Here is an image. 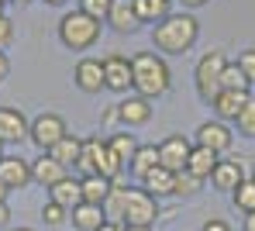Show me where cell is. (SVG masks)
<instances>
[{
  "instance_id": "6da1fadb",
  "label": "cell",
  "mask_w": 255,
  "mask_h": 231,
  "mask_svg": "<svg viewBox=\"0 0 255 231\" xmlns=\"http://www.w3.org/2000/svg\"><path fill=\"white\" fill-rule=\"evenodd\" d=\"M197 38H200V24L193 14H169L152 28V45L159 52H169V55L190 52L197 45Z\"/></svg>"
},
{
  "instance_id": "7a4b0ae2",
  "label": "cell",
  "mask_w": 255,
  "mask_h": 231,
  "mask_svg": "<svg viewBox=\"0 0 255 231\" xmlns=\"http://www.w3.org/2000/svg\"><path fill=\"white\" fill-rule=\"evenodd\" d=\"M131 87L138 90V97H162L169 90V66L159 52H138L131 55Z\"/></svg>"
},
{
  "instance_id": "3957f363",
  "label": "cell",
  "mask_w": 255,
  "mask_h": 231,
  "mask_svg": "<svg viewBox=\"0 0 255 231\" xmlns=\"http://www.w3.org/2000/svg\"><path fill=\"white\" fill-rule=\"evenodd\" d=\"M59 42L73 52H86L100 42V21H93L83 10H69L59 21Z\"/></svg>"
},
{
  "instance_id": "277c9868",
  "label": "cell",
  "mask_w": 255,
  "mask_h": 231,
  "mask_svg": "<svg viewBox=\"0 0 255 231\" xmlns=\"http://www.w3.org/2000/svg\"><path fill=\"white\" fill-rule=\"evenodd\" d=\"M76 166L83 169V176H104V180H114V183H118V173H121L118 155L100 138H83V152H80Z\"/></svg>"
},
{
  "instance_id": "5b68a950",
  "label": "cell",
  "mask_w": 255,
  "mask_h": 231,
  "mask_svg": "<svg viewBox=\"0 0 255 231\" xmlns=\"http://www.w3.org/2000/svg\"><path fill=\"white\" fill-rule=\"evenodd\" d=\"M155 218H159V200L141 186H128L121 228H155Z\"/></svg>"
},
{
  "instance_id": "8992f818",
  "label": "cell",
  "mask_w": 255,
  "mask_h": 231,
  "mask_svg": "<svg viewBox=\"0 0 255 231\" xmlns=\"http://www.w3.org/2000/svg\"><path fill=\"white\" fill-rule=\"evenodd\" d=\"M224 66H228V55L224 52H207L197 69H193V83H197V93L211 104L214 97L221 93V76H224Z\"/></svg>"
},
{
  "instance_id": "52a82bcc",
  "label": "cell",
  "mask_w": 255,
  "mask_h": 231,
  "mask_svg": "<svg viewBox=\"0 0 255 231\" xmlns=\"http://www.w3.org/2000/svg\"><path fill=\"white\" fill-rule=\"evenodd\" d=\"M66 135H69V131H66V121H62L59 114H52V111L38 114V117L31 121V128H28V138L35 141L42 152H52Z\"/></svg>"
},
{
  "instance_id": "ba28073f",
  "label": "cell",
  "mask_w": 255,
  "mask_h": 231,
  "mask_svg": "<svg viewBox=\"0 0 255 231\" xmlns=\"http://www.w3.org/2000/svg\"><path fill=\"white\" fill-rule=\"evenodd\" d=\"M190 152H193V141L186 135H169V138L159 141V166L169 169V173H183Z\"/></svg>"
},
{
  "instance_id": "9c48e42d",
  "label": "cell",
  "mask_w": 255,
  "mask_h": 231,
  "mask_svg": "<svg viewBox=\"0 0 255 231\" xmlns=\"http://www.w3.org/2000/svg\"><path fill=\"white\" fill-rule=\"evenodd\" d=\"M104 90L128 93L131 90V59L128 55H107L104 59Z\"/></svg>"
},
{
  "instance_id": "30bf717a",
  "label": "cell",
  "mask_w": 255,
  "mask_h": 231,
  "mask_svg": "<svg viewBox=\"0 0 255 231\" xmlns=\"http://www.w3.org/2000/svg\"><path fill=\"white\" fill-rule=\"evenodd\" d=\"M231 141H235V135H231V128L224 124V121H204L200 128H197V141L193 145H204V148H211V152H217V155H224L228 148H231Z\"/></svg>"
},
{
  "instance_id": "8fae6325",
  "label": "cell",
  "mask_w": 255,
  "mask_h": 231,
  "mask_svg": "<svg viewBox=\"0 0 255 231\" xmlns=\"http://www.w3.org/2000/svg\"><path fill=\"white\" fill-rule=\"evenodd\" d=\"M255 93L252 90H221L217 97L211 100V107H214V114H217V121H235L242 111H245V104L252 100Z\"/></svg>"
},
{
  "instance_id": "7c38bea8",
  "label": "cell",
  "mask_w": 255,
  "mask_h": 231,
  "mask_svg": "<svg viewBox=\"0 0 255 231\" xmlns=\"http://www.w3.org/2000/svg\"><path fill=\"white\" fill-rule=\"evenodd\" d=\"M0 180L7 190H24L31 183V162L21 155H3L0 159Z\"/></svg>"
},
{
  "instance_id": "4fadbf2b",
  "label": "cell",
  "mask_w": 255,
  "mask_h": 231,
  "mask_svg": "<svg viewBox=\"0 0 255 231\" xmlns=\"http://www.w3.org/2000/svg\"><path fill=\"white\" fill-rule=\"evenodd\" d=\"M73 83L83 93H100L104 90V59H80L73 69Z\"/></svg>"
},
{
  "instance_id": "5bb4252c",
  "label": "cell",
  "mask_w": 255,
  "mask_h": 231,
  "mask_svg": "<svg viewBox=\"0 0 255 231\" xmlns=\"http://www.w3.org/2000/svg\"><path fill=\"white\" fill-rule=\"evenodd\" d=\"M118 114H121V124L125 128H141V124H148L152 121V100L148 97H128L118 104Z\"/></svg>"
},
{
  "instance_id": "9a60e30c",
  "label": "cell",
  "mask_w": 255,
  "mask_h": 231,
  "mask_svg": "<svg viewBox=\"0 0 255 231\" xmlns=\"http://www.w3.org/2000/svg\"><path fill=\"white\" fill-rule=\"evenodd\" d=\"M245 180V169H242V162L238 159H217V166H214L211 173V183L214 190H221V193H235V186Z\"/></svg>"
},
{
  "instance_id": "2e32d148",
  "label": "cell",
  "mask_w": 255,
  "mask_h": 231,
  "mask_svg": "<svg viewBox=\"0 0 255 231\" xmlns=\"http://www.w3.org/2000/svg\"><path fill=\"white\" fill-rule=\"evenodd\" d=\"M28 128H31V121H28L17 107H0V145H3V141L28 138Z\"/></svg>"
},
{
  "instance_id": "e0dca14e",
  "label": "cell",
  "mask_w": 255,
  "mask_h": 231,
  "mask_svg": "<svg viewBox=\"0 0 255 231\" xmlns=\"http://www.w3.org/2000/svg\"><path fill=\"white\" fill-rule=\"evenodd\" d=\"M107 24L118 31V35H131L141 21H138V10H134V0H114L111 3V14H107Z\"/></svg>"
},
{
  "instance_id": "ac0fdd59",
  "label": "cell",
  "mask_w": 255,
  "mask_h": 231,
  "mask_svg": "<svg viewBox=\"0 0 255 231\" xmlns=\"http://www.w3.org/2000/svg\"><path fill=\"white\" fill-rule=\"evenodd\" d=\"M66 176H69V173H66V166H59V162H55L52 155H45V152L31 162V183L45 186V190H48V186H55L59 180H66Z\"/></svg>"
},
{
  "instance_id": "d6986e66",
  "label": "cell",
  "mask_w": 255,
  "mask_h": 231,
  "mask_svg": "<svg viewBox=\"0 0 255 231\" xmlns=\"http://www.w3.org/2000/svg\"><path fill=\"white\" fill-rule=\"evenodd\" d=\"M69 221H73L76 231H100L107 225V214H104L100 204H76V207L69 211Z\"/></svg>"
},
{
  "instance_id": "ffe728a7",
  "label": "cell",
  "mask_w": 255,
  "mask_h": 231,
  "mask_svg": "<svg viewBox=\"0 0 255 231\" xmlns=\"http://www.w3.org/2000/svg\"><path fill=\"white\" fill-rule=\"evenodd\" d=\"M217 159H221L217 152L204 148V145H193V152H190V159H186V173H190V176H197V180L204 183V180H211Z\"/></svg>"
},
{
  "instance_id": "44dd1931",
  "label": "cell",
  "mask_w": 255,
  "mask_h": 231,
  "mask_svg": "<svg viewBox=\"0 0 255 231\" xmlns=\"http://www.w3.org/2000/svg\"><path fill=\"white\" fill-rule=\"evenodd\" d=\"M48 200H52V204H59V207H66V211H73L76 204H83V193H80V180L66 176V180H59L55 186H48Z\"/></svg>"
},
{
  "instance_id": "7402d4cb",
  "label": "cell",
  "mask_w": 255,
  "mask_h": 231,
  "mask_svg": "<svg viewBox=\"0 0 255 231\" xmlns=\"http://www.w3.org/2000/svg\"><path fill=\"white\" fill-rule=\"evenodd\" d=\"M111 190H114V180H104V176H83L80 180V193H83V204H107V197H111Z\"/></svg>"
},
{
  "instance_id": "603a6c76",
  "label": "cell",
  "mask_w": 255,
  "mask_h": 231,
  "mask_svg": "<svg viewBox=\"0 0 255 231\" xmlns=\"http://www.w3.org/2000/svg\"><path fill=\"white\" fill-rule=\"evenodd\" d=\"M172 186H176V173L162 169V166H155V169L141 180V190H148L155 200H159V197H172Z\"/></svg>"
},
{
  "instance_id": "cb8c5ba5",
  "label": "cell",
  "mask_w": 255,
  "mask_h": 231,
  "mask_svg": "<svg viewBox=\"0 0 255 231\" xmlns=\"http://www.w3.org/2000/svg\"><path fill=\"white\" fill-rule=\"evenodd\" d=\"M155 166H159V145H138V152H134V159H131V173H134V180L141 183Z\"/></svg>"
},
{
  "instance_id": "d4e9b609",
  "label": "cell",
  "mask_w": 255,
  "mask_h": 231,
  "mask_svg": "<svg viewBox=\"0 0 255 231\" xmlns=\"http://www.w3.org/2000/svg\"><path fill=\"white\" fill-rule=\"evenodd\" d=\"M134 10H138V21H141V24H145V21L159 24L162 17L172 14V0H134Z\"/></svg>"
},
{
  "instance_id": "484cf974",
  "label": "cell",
  "mask_w": 255,
  "mask_h": 231,
  "mask_svg": "<svg viewBox=\"0 0 255 231\" xmlns=\"http://www.w3.org/2000/svg\"><path fill=\"white\" fill-rule=\"evenodd\" d=\"M80 152H83V141L73 138V135H66V138L59 141L52 152H45V155H52L59 166H66V169H69V166H76V162H80Z\"/></svg>"
},
{
  "instance_id": "4316f807",
  "label": "cell",
  "mask_w": 255,
  "mask_h": 231,
  "mask_svg": "<svg viewBox=\"0 0 255 231\" xmlns=\"http://www.w3.org/2000/svg\"><path fill=\"white\" fill-rule=\"evenodd\" d=\"M231 204H235L242 214H255V176H245L242 183L235 186V193H231Z\"/></svg>"
},
{
  "instance_id": "83f0119b",
  "label": "cell",
  "mask_w": 255,
  "mask_h": 231,
  "mask_svg": "<svg viewBox=\"0 0 255 231\" xmlns=\"http://www.w3.org/2000/svg\"><path fill=\"white\" fill-rule=\"evenodd\" d=\"M107 145H111V152L118 155V162L121 166H131V159H134V152H138V141H134V135H128V131H118V135H111L107 138Z\"/></svg>"
},
{
  "instance_id": "f1b7e54d",
  "label": "cell",
  "mask_w": 255,
  "mask_h": 231,
  "mask_svg": "<svg viewBox=\"0 0 255 231\" xmlns=\"http://www.w3.org/2000/svg\"><path fill=\"white\" fill-rule=\"evenodd\" d=\"M221 90H252V83L245 80V73L238 69V62H228V66H224V76H221Z\"/></svg>"
},
{
  "instance_id": "f546056e",
  "label": "cell",
  "mask_w": 255,
  "mask_h": 231,
  "mask_svg": "<svg viewBox=\"0 0 255 231\" xmlns=\"http://www.w3.org/2000/svg\"><path fill=\"white\" fill-rule=\"evenodd\" d=\"M125 186L114 183L111 190V197H107V204H104V214H107V221H114V225H121V211H125Z\"/></svg>"
},
{
  "instance_id": "4dcf8cb0",
  "label": "cell",
  "mask_w": 255,
  "mask_h": 231,
  "mask_svg": "<svg viewBox=\"0 0 255 231\" xmlns=\"http://www.w3.org/2000/svg\"><path fill=\"white\" fill-rule=\"evenodd\" d=\"M235 128H238V135H245V138H255V97L245 104V111L235 117Z\"/></svg>"
},
{
  "instance_id": "1f68e13d",
  "label": "cell",
  "mask_w": 255,
  "mask_h": 231,
  "mask_svg": "<svg viewBox=\"0 0 255 231\" xmlns=\"http://www.w3.org/2000/svg\"><path fill=\"white\" fill-rule=\"evenodd\" d=\"M193 193H200V180H197V176H190L186 169H183V173H176L172 197H193Z\"/></svg>"
},
{
  "instance_id": "d6a6232c",
  "label": "cell",
  "mask_w": 255,
  "mask_h": 231,
  "mask_svg": "<svg viewBox=\"0 0 255 231\" xmlns=\"http://www.w3.org/2000/svg\"><path fill=\"white\" fill-rule=\"evenodd\" d=\"M111 3H114V0H80V10H83V14H90L93 21H107Z\"/></svg>"
},
{
  "instance_id": "836d02e7",
  "label": "cell",
  "mask_w": 255,
  "mask_h": 231,
  "mask_svg": "<svg viewBox=\"0 0 255 231\" xmlns=\"http://www.w3.org/2000/svg\"><path fill=\"white\" fill-rule=\"evenodd\" d=\"M42 218H45V225H62V221H69V211L48 200V204L42 207Z\"/></svg>"
},
{
  "instance_id": "e575fe53",
  "label": "cell",
  "mask_w": 255,
  "mask_h": 231,
  "mask_svg": "<svg viewBox=\"0 0 255 231\" xmlns=\"http://www.w3.org/2000/svg\"><path fill=\"white\" fill-rule=\"evenodd\" d=\"M238 69L245 73V80L255 87V48H245V52L238 55Z\"/></svg>"
},
{
  "instance_id": "d590c367",
  "label": "cell",
  "mask_w": 255,
  "mask_h": 231,
  "mask_svg": "<svg viewBox=\"0 0 255 231\" xmlns=\"http://www.w3.org/2000/svg\"><path fill=\"white\" fill-rule=\"evenodd\" d=\"M10 42H14V24H10L7 14H0V52L10 48Z\"/></svg>"
},
{
  "instance_id": "8d00e7d4",
  "label": "cell",
  "mask_w": 255,
  "mask_h": 231,
  "mask_svg": "<svg viewBox=\"0 0 255 231\" xmlns=\"http://www.w3.org/2000/svg\"><path fill=\"white\" fill-rule=\"evenodd\" d=\"M200 231H231V225H228V221H221V218H207Z\"/></svg>"
},
{
  "instance_id": "74e56055",
  "label": "cell",
  "mask_w": 255,
  "mask_h": 231,
  "mask_svg": "<svg viewBox=\"0 0 255 231\" xmlns=\"http://www.w3.org/2000/svg\"><path fill=\"white\" fill-rule=\"evenodd\" d=\"M104 124H107V128H114V124H121V114H118V107H111V111H104Z\"/></svg>"
},
{
  "instance_id": "f35d334b",
  "label": "cell",
  "mask_w": 255,
  "mask_h": 231,
  "mask_svg": "<svg viewBox=\"0 0 255 231\" xmlns=\"http://www.w3.org/2000/svg\"><path fill=\"white\" fill-rule=\"evenodd\" d=\"M7 73H10V59H7V55L0 52V83L7 80Z\"/></svg>"
},
{
  "instance_id": "ab89813d",
  "label": "cell",
  "mask_w": 255,
  "mask_h": 231,
  "mask_svg": "<svg viewBox=\"0 0 255 231\" xmlns=\"http://www.w3.org/2000/svg\"><path fill=\"white\" fill-rule=\"evenodd\" d=\"M7 221H10V207H7V204H0V228H3Z\"/></svg>"
},
{
  "instance_id": "60d3db41",
  "label": "cell",
  "mask_w": 255,
  "mask_h": 231,
  "mask_svg": "<svg viewBox=\"0 0 255 231\" xmlns=\"http://www.w3.org/2000/svg\"><path fill=\"white\" fill-rule=\"evenodd\" d=\"M245 231H255V214H245Z\"/></svg>"
},
{
  "instance_id": "b9f144b4",
  "label": "cell",
  "mask_w": 255,
  "mask_h": 231,
  "mask_svg": "<svg viewBox=\"0 0 255 231\" xmlns=\"http://www.w3.org/2000/svg\"><path fill=\"white\" fill-rule=\"evenodd\" d=\"M100 231H125V228H121V225H114V221H107V225H104Z\"/></svg>"
},
{
  "instance_id": "7bdbcfd3",
  "label": "cell",
  "mask_w": 255,
  "mask_h": 231,
  "mask_svg": "<svg viewBox=\"0 0 255 231\" xmlns=\"http://www.w3.org/2000/svg\"><path fill=\"white\" fill-rule=\"evenodd\" d=\"M7 193H10V190H7V186H3V180H0V204H7Z\"/></svg>"
},
{
  "instance_id": "ee69618b",
  "label": "cell",
  "mask_w": 255,
  "mask_h": 231,
  "mask_svg": "<svg viewBox=\"0 0 255 231\" xmlns=\"http://www.w3.org/2000/svg\"><path fill=\"white\" fill-rule=\"evenodd\" d=\"M186 7H200V3H207V0H183Z\"/></svg>"
},
{
  "instance_id": "f6af8a7d",
  "label": "cell",
  "mask_w": 255,
  "mask_h": 231,
  "mask_svg": "<svg viewBox=\"0 0 255 231\" xmlns=\"http://www.w3.org/2000/svg\"><path fill=\"white\" fill-rule=\"evenodd\" d=\"M125 231H155V228H125Z\"/></svg>"
},
{
  "instance_id": "bcb514c9",
  "label": "cell",
  "mask_w": 255,
  "mask_h": 231,
  "mask_svg": "<svg viewBox=\"0 0 255 231\" xmlns=\"http://www.w3.org/2000/svg\"><path fill=\"white\" fill-rule=\"evenodd\" d=\"M3 7H7V0H0V14H3Z\"/></svg>"
},
{
  "instance_id": "7dc6e473",
  "label": "cell",
  "mask_w": 255,
  "mask_h": 231,
  "mask_svg": "<svg viewBox=\"0 0 255 231\" xmlns=\"http://www.w3.org/2000/svg\"><path fill=\"white\" fill-rule=\"evenodd\" d=\"M10 231H35V228H10Z\"/></svg>"
},
{
  "instance_id": "c3c4849f",
  "label": "cell",
  "mask_w": 255,
  "mask_h": 231,
  "mask_svg": "<svg viewBox=\"0 0 255 231\" xmlns=\"http://www.w3.org/2000/svg\"><path fill=\"white\" fill-rule=\"evenodd\" d=\"M45 3H62V0H45Z\"/></svg>"
},
{
  "instance_id": "681fc988",
  "label": "cell",
  "mask_w": 255,
  "mask_h": 231,
  "mask_svg": "<svg viewBox=\"0 0 255 231\" xmlns=\"http://www.w3.org/2000/svg\"><path fill=\"white\" fill-rule=\"evenodd\" d=\"M0 159H3V145H0Z\"/></svg>"
},
{
  "instance_id": "f907efd6",
  "label": "cell",
  "mask_w": 255,
  "mask_h": 231,
  "mask_svg": "<svg viewBox=\"0 0 255 231\" xmlns=\"http://www.w3.org/2000/svg\"><path fill=\"white\" fill-rule=\"evenodd\" d=\"M17 3H28V0H17Z\"/></svg>"
}]
</instances>
